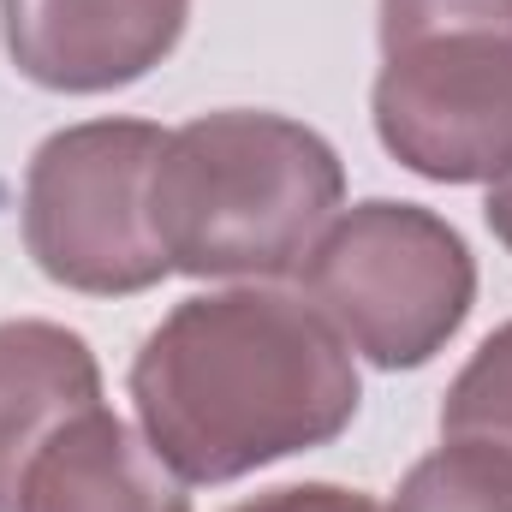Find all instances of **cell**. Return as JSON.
<instances>
[{
    "mask_svg": "<svg viewBox=\"0 0 512 512\" xmlns=\"http://www.w3.org/2000/svg\"><path fill=\"white\" fill-rule=\"evenodd\" d=\"M167 131L149 120H84L54 131L24 167V251L90 298L149 292L167 268L149 227V173Z\"/></svg>",
    "mask_w": 512,
    "mask_h": 512,
    "instance_id": "obj_5",
    "label": "cell"
},
{
    "mask_svg": "<svg viewBox=\"0 0 512 512\" xmlns=\"http://www.w3.org/2000/svg\"><path fill=\"white\" fill-rule=\"evenodd\" d=\"M185 18L191 0H0V42L30 84L108 96L179 48Z\"/></svg>",
    "mask_w": 512,
    "mask_h": 512,
    "instance_id": "obj_6",
    "label": "cell"
},
{
    "mask_svg": "<svg viewBox=\"0 0 512 512\" xmlns=\"http://www.w3.org/2000/svg\"><path fill=\"white\" fill-rule=\"evenodd\" d=\"M382 512H512V453L489 441H447L405 471Z\"/></svg>",
    "mask_w": 512,
    "mask_h": 512,
    "instance_id": "obj_9",
    "label": "cell"
},
{
    "mask_svg": "<svg viewBox=\"0 0 512 512\" xmlns=\"http://www.w3.org/2000/svg\"><path fill=\"white\" fill-rule=\"evenodd\" d=\"M376 137L435 179L477 185L512 161V0H382Z\"/></svg>",
    "mask_w": 512,
    "mask_h": 512,
    "instance_id": "obj_3",
    "label": "cell"
},
{
    "mask_svg": "<svg viewBox=\"0 0 512 512\" xmlns=\"http://www.w3.org/2000/svg\"><path fill=\"white\" fill-rule=\"evenodd\" d=\"M340 197L346 167L322 131L227 108L167 131L149 173V227L173 274L274 280L304 268Z\"/></svg>",
    "mask_w": 512,
    "mask_h": 512,
    "instance_id": "obj_2",
    "label": "cell"
},
{
    "mask_svg": "<svg viewBox=\"0 0 512 512\" xmlns=\"http://www.w3.org/2000/svg\"><path fill=\"white\" fill-rule=\"evenodd\" d=\"M483 221H489V233L501 239L512 251V161L489 179V203H483Z\"/></svg>",
    "mask_w": 512,
    "mask_h": 512,
    "instance_id": "obj_12",
    "label": "cell"
},
{
    "mask_svg": "<svg viewBox=\"0 0 512 512\" xmlns=\"http://www.w3.org/2000/svg\"><path fill=\"white\" fill-rule=\"evenodd\" d=\"M233 512H382L364 489H340V483H298V489H268L256 501H239Z\"/></svg>",
    "mask_w": 512,
    "mask_h": 512,
    "instance_id": "obj_11",
    "label": "cell"
},
{
    "mask_svg": "<svg viewBox=\"0 0 512 512\" xmlns=\"http://www.w3.org/2000/svg\"><path fill=\"white\" fill-rule=\"evenodd\" d=\"M96 405L102 370L72 328L0 322V512H18V489L36 453Z\"/></svg>",
    "mask_w": 512,
    "mask_h": 512,
    "instance_id": "obj_8",
    "label": "cell"
},
{
    "mask_svg": "<svg viewBox=\"0 0 512 512\" xmlns=\"http://www.w3.org/2000/svg\"><path fill=\"white\" fill-rule=\"evenodd\" d=\"M18 512H191V495L131 423L96 405L36 453Z\"/></svg>",
    "mask_w": 512,
    "mask_h": 512,
    "instance_id": "obj_7",
    "label": "cell"
},
{
    "mask_svg": "<svg viewBox=\"0 0 512 512\" xmlns=\"http://www.w3.org/2000/svg\"><path fill=\"white\" fill-rule=\"evenodd\" d=\"M310 310L376 370H423L477 304L465 239L423 203H358L304 256Z\"/></svg>",
    "mask_w": 512,
    "mask_h": 512,
    "instance_id": "obj_4",
    "label": "cell"
},
{
    "mask_svg": "<svg viewBox=\"0 0 512 512\" xmlns=\"http://www.w3.org/2000/svg\"><path fill=\"white\" fill-rule=\"evenodd\" d=\"M441 435L447 441H489L512 453V322L495 328L471 364L453 376L441 399Z\"/></svg>",
    "mask_w": 512,
    "mask_h": 512,
    "instance_id": "obj_10",
    "label": "cell"
},
{
    "mask_svg": "<svg viewBox=\"0 0 512 512\" xmlns=\"http://www.w3.org/2000/svg\"><path fill=\"white\" fill-rule=\"evenodd\" d=\"M346 340L286 292H209L173 304L131 358L143 441L179 483H233L328 447L358 417Z\"/></svg>",
    "mask_w": 512,
    "mask_h": 512,
    "instance_id": "obj_1",
    "label": "cell"
}]
</instances>
